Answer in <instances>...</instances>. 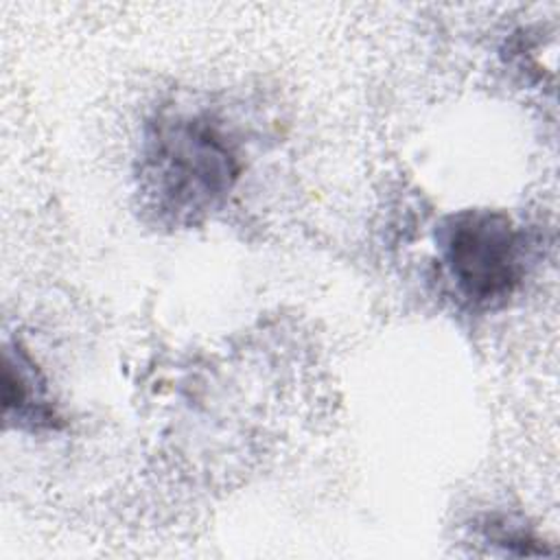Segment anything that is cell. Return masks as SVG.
<instances>
[{"mask_svg": "<svg viewBox=\"0 0 560 560\" xmlns=\"http://www.w3.org/2000/svg\"><path fill=\"white\" fill-rule=\"evenodd\" d=\"M435 245L446 278L470 308L505 306L525 280L529 243L505 210H457L438 225Z\"/></svg>", "mask_w": 560, "mask_h": 560, "instance_id": "2", "label": "cell"}, {"mask_svg": "<svg viewBox=\"0 0 560 560\" xmlns=\"http://www.w3.org/2000/svg\"><path fill=\"white\" fill-rule=\"evenodd\" d=\"M243 171V144L221 114L203 105H164L142 129L140 208L158 228H195L228 206Z\"/></svg>", "mask_w": 560, "mask_h": 560, "instance_id": "1", "label": "cell"}, {"mask_svg": "<svg viewBox=\"0 0 560 560\" xmlns=\"http://www.w3.org/2000/svg\"><path fill=\"white\" fill-rule=\"evenodd\" d=\"M2 416L7 427L24 431H57L63 424L39 365L20 341L4 343Z\"/></svg>", "mask_w": 560, "mask_h": 560, "instance_id": "3", "label": "cell"}, {"mask_svg": "<svg viewBox=\"0 0 560 560\" xmlns=\"http://www.w3.org/2000/svg\"><path fill=\"white\" fill-rule=\"evenodd\" d=\"M481 534L486 542L501 547L510 556H549L551 553V549L538 536H534V532L512 523L510 518L486 521L481 527Z\"/></svg>", "mask_w": 560, "mask_h": 560, "instance_id": "4", "label": "cell"}]
</instances>
